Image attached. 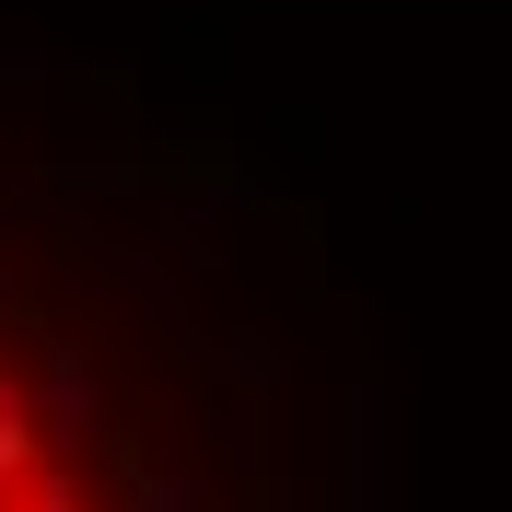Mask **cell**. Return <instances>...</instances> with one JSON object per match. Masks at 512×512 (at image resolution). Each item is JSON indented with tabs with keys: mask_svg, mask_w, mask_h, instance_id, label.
<instances>
[{
	"mask_svg": "<svg viewBox=\"0 0 512 512\" xmlns=\"http://www.w3.org/2000/svg\"><path fill=\"white\" fill-rule=\"evenodd\" d=\"M0 512H117L94 431H70V408L12 338H0Z\"/></svg>",
	"mask_w": 512,
	"mask_h": 512,
	"instance_id": "obj_1",
	"label": "cell"
}]
</instances>
